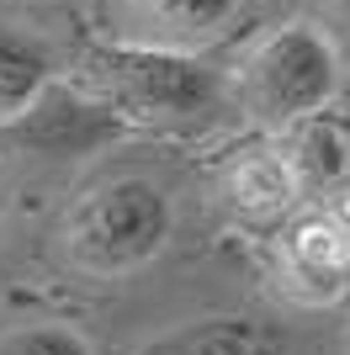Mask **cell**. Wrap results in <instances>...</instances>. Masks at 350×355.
Returning a JSON list of instances; mask_svg holds the SVG:
<instances>
[{"mask_svg":"<svg viewBox=\"0 0 350 355\" xmlns=\"http://www.w3.org/2000/svg\"><path fill=\"white\" fill-rule=\"evenodd\" d=\"M276 282L303 308H324L350 292V223L335 207H303L281 218Z\"/></svg>","mask_w":350,"mask_h":355,"instance_id":"5b68a950","label":"cell"},{"mask_svg":"<svg viewBox=\"0 0 350 355\" xmlns=\"http://www.w3.org/2000/svg\"><path fill=\"white\" fill-rule=\"evenodd\" d=\"M170 234H175L170 196L149 175L96 180L90 191H80V202L64 212V228H58L69 266L85 276H101V282L144 270L170 244Z\"/></svg>","mask_w":350,"mask_h":355,"instance_id":"7a4b0ae2","label":"cell"},{"mask_svg":"<svg viewBox=\"0 0 350 355\" xmlns=\"http://www.w3.org/2000/svg\"><path fill=\"white\" fill-rule=\"evenodd\" d=\"M48 80H53L48 48L38 37H27V32L0 27V122L11 117V112H22Z\"/></svg>","mask_w":350,"mask_h":355,"instance_id":"30bf717a","label":"cell"},{"mask_svg":"<svg viewBox=\"0 0 350 355\" xmlns=\"http://www.w3.org/2000/svg\"><path fill=\"white\" fill-rule=\"evenodd\" d=\"M345 16H350V0H345Z\"/></svg>","mask_w":350,"mask_h":355,"instance_id":"7c38bea8","label":"cell"},{"mask_svg":"<svg viewBox=\"0 0 350 355\" xmlns=\"http://www.w3.org/2000/svg\"><path fill=\"white\" fill-rule=\"evenodd\" d=\"M0 355H90V345L74 334V329L58 324H27L0 334Z\"/></svg>","mask_w":350,"mask_h":355,"instance_id":"8fae6325","label":"cell"},{"mask_svg":"<svg viewBox=\"0 0 350 355\" xmlns=\"http://www.w3.org/2000/svg\"><path fill=\"white\" fill-rule=\"evenodd\" d=\"M117 138H128V122L117 117L106 101H96L85 85L69 80H48L22 112L0 122V148L16 159H38V164H74L112 148Z\"/></svg>","mask_w":350,"mask_h":355,"instance_id":"277c9868","label":"cell"},{"mask_svg":"<svg viewBox=\"0 0 350 355\" xmlns=\"http://www.w3.org/2000/svg\"><path fill=\"white\" fill-rule=\"evenodd\" d=\"M80 85L128 122H191L223 101V74L197 53L112 37L80 53Z\"/></svg>","mask_w":350,"mask_h":355,"instance_id":"6da1fadb","label":"cell"},{"mask_svg":"<svg viewBox=\"0 0 350 355\" xmlns=\"http://www.w3.org/2000/svg\"><path fill=\"white\" fill-rule=\"evenodd\" d=\"M228 90L249 122L281 133L313 112H329L340 96V48L319 21H281L239 59Z\"/></svg>","mask_w":350,"mask_h":355,"instance_id":"3957f363","label":"cell"},{"mask_svg":"<svg viewBox=\"0 0 350 355\" xmlns=\"http://www.w3.org/2000/svg\"><path fill=\"white\" fill-rule=\"evenodd\" d=\"M228 202L249 223H281L297 212L303 186H297V175L287 170V159L276 148H260V154H249L228 170Z\"/></svg>","mask_w":350,"mask_h":355,"instance_id":"9c48e42d","label":"cell"},{"mask_svg":"<svg viewBox=\"0 0 350 355\" xmlns=\"http://www.w3.org/2000/svg\"><path fill=\"white\" fill-rule=\"evenodd\" d=\"M239 11L244 0H122L133 43L181 48V53H197L212 37H223Z\"/></svg>","mask_w":350,"mask_h":355,"instance_id":"8992f818","label":"cell"},{"mask_svg":"<svg viewBox=\"0 0 350 355\" xmlns=\"http://www.w3.org/2000/svg\"><path fill=\"white\" fill-rule=\"evenodd\" d=\"M276 154L287 159L292 175H297L303 196L340 191V186L350 180V128H340L329 112H313V117L281 128Z\"/></svg>","mask_w":350,"mask_h":355,"instance_id":"52a82bcc","label":"cell"},{"mask_svg":"<svg viewBox=\"0 0 350 355\" xmlns=\"http://www.w3.org/2000/svg\"><path fill=\"white\" fill-rule=\"evenodd\" d=\"M138 355H287V340L260 318L212 313V318H191L160 340H149Z\"/></svg>","mask_w":350,"mask_h":355,"instance_id":"ba28073f","label":"cell"}]
</instances>
